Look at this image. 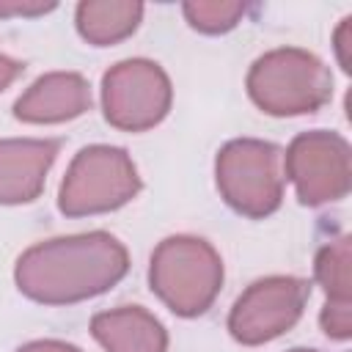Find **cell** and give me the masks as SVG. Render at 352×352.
Returning <instances> with one entry per match:
<instances>
[{"instance_id":"17","label":"cell","mask_w":352,"mask_h":352,"mask_svg":"<svg viewBox=\"0 0 352 352\" xmlns=\"http://www.w3.org/2000/svg\"><path fill=\"white\" fill-rule=\"evenodd\" d=\"M22 63L16 60V58H8L6 52H0V91H6L19 74H22Z\"/></svg>"},{"instance_id":"1","label":"cell","mask_w":352,"mask_h":352,"mask_svg":"<svg viewBox=\"0 0 352 352\" xmlns=\"http://www.w3.org/2000/svg\"><path fill=\"white\" fill-rule=\"evenodd\" d=\"M126 270V248L107 231H88L30 245L16 258L14 280L33 302L72 305L104 294Z\"/></svg>"},{"instance_id":"16","label":"cell","mask_w":352,"mask_h":352,"mask_svg":"<svg viewBox=\"0 0 352 352\" xmlns=\"http://www.w3.org/2000/svg\"><path fill=\"white\" fill-rule=\"evenodd\" d=\"M16 352H82V349H80V346H74V344L58 341V338H41V341L22 344Z\"/></svg>"},{"instance_id":"12","label":"cell","mask_w":352,"mask_h":352,"mask_svg":"<svg viewBox=\"0 0 352 352\" xmlns=\"http://www.w3.org/2000/svg\"><path fill=\"white\" fill-rule=\"evenodd\" d=\"M143 19V3L135 0H82L74 11L77 33L94 47H110L129 38Z\"/></svg>"},{"instance_id":"6","label":"cell","mask_w":352,"mask_h":352,"mask_svg":"<svg viewBox=\"0 0 352 352\" xmlns=\"http://www.w3.org/2000/svg\"><path fill=\"white\" fill-rule=\"evenodd\" d=\"M170 102V77L148 58L118 60L102 77V110L116 129L146 132L168 116Z\"/></svg>"},{"instance_id":"2","label":"cell","mask_w":352,"mask_h":352,"mask_svg":"<svg viewBox=\"0 0 352 352\" xmlns=\"http://www.w3.org/2000/svg\"><path fill=\"white\" fill-rule=\"evenodd\" d=\"M245 88L253 104L270 116H308L330 102L333 74L314 52L278 47L253 60Z\"/></svg>"},{"instance_id":"7","label":"cell","mask_w":352,"mask_h":352,"mask_svg":"<svg viewBox=\"0 0 352 352\" xmlns=\"http://www.w3.org/2000/svg\"><path fill=\"white\" fill-rule=\"evenodd\" d=\"M283 170L286 179H292L300 204H333L352 187V148L338 132H300L283 154Z\"/></svg>"},{"instance_id":"5","label":"cell","mask_w":352,"mask_h":352,"mask_svg":"<svg viewBox=\"0 0 352 352\" xmlns=\"http://www.w3.org/2000/svg\"><path fill=\"white\" fill-rule=\"evenodd\" d=\"M140 192V176L126 148L94 143L74 154L58 192L66 217L104 214L129 204Z\"/></svg>"},{"instance_id":"4","label":"cell","mask_w":352,"mask_h":352,"mask_svg":"<svg viewBox=\"0 0 352 352\" xmlns=\"http://www.w3.org/2000/svg\"><path fill=\"white\" fill-rule=\"evenodd\" d=\"M214 179L223 201L236 214L270 217L283 201V151L270 140L234 138L217 151Z\"/></svg>"},{"instance_id":"18","label":"cell","mask_w":352,"mask_h":352,"mask_svg":"<svg viewBox=\"0 0 352 352\" xmlns=\"http://www.w3.org/2000/svg\"><path fill=\"white\" fill-rule=\"evenodd\" d=\"M349 16L346 19H341V28L336 30V52H338V63H341V69L344 72H349L352 66H349V60H346V33H349Z\"/></svg>"},{"instance_id":"3","label":"cell","mask_w":352,"mask_h":352,"mask_svg":"<svg viewBox=\"0 0 352 352\" xmlns=\"http://www.w3.org/2000/svg\"><path fill=\"white\" fill-rule=\"evenodd\" d=\"M148 286L176 316H201L223 286L220 253L201 236H165L151 253Z\"/></svg>"},{"instance_id":"8","label":"cell","mask_w":352,"mask_h":352,"mask_svg":"<svg viewBox=\"0 0 352 352\" xmlns=\"http://www.w3.org/2000/svg\"><path fill=\"white\" fill-rule=\"evenodd\" d=\"M311 297V283L297 275H267L253 280L228 314V333L245 346L267 344L292 330Z\"/></svg>"},{"instance_id":"15","label":"cell","mask_w":352,"mask_h":352,"mask_svg":"<svg viewBox=\"0 0 352 352\" xmlns=\"http://www.w3.org/2000/svg\"><path fill=\"white\" fill-rule=\"evenodd\" d=\"M58 3H33V0H0V19L6 16H41Z\"/></svg>"},{"instance_id":"9","label":"cell","mask_w":352,"mask_h":352,"mask_svg":"<svg viewBox=\"0 0 352 352\" xmlns=\"http://www.w3.org/2000/svg\"><path fill=\"white\" fill-rule=\"evenodd\" d=\"M60 151L58 140L8 138L0 140V204H30L41 195L47 173Z\"/></svg>"},{"instance_id":"11","label":"cell","mask_w":352,"mask_h":352,"mask_svg":"<svg viewBox=\"0 0 352 352\" xmlns=\"http://www.w3.org/2000/svg\"><path fill=\"white\" fill-rule=\"evenodd\" d=\"M91 336L104 352H165L168 330L143 305H118L91 319Z\"/></svg>"},{"instance_id":"10","label":"cell","mask_w":352,"mask_h":352,"mask_svg":"<svg viewBox=\"0 0 352 352\" xmlns=\"http://www.w3.org/2000/svg\"><path fill=\"white\" fill-rule=\"evenodd\" d=\"M85 110H91V85L77 72L41 74L14 102V116L25 124H63Z\"/></svg>"},{"instance_id":"14","label":"cell","mask_w":352,"mask_h":352,"mask_svg":"<svg viewBox=\"0 0 352 352\" xmlns=\"http://www.w3.org/2000/svg\"><path fill=\"white\" fill-rule=\"evenodd\" d=\"M182 11L192 30L217 36V33H228L231 28H236L248 6L236 0H187Z\"/></svg>"},{"instance_id":"13","label":"cell","mask_w":352,"mask_h":352,"mask_svg":"<svg viewBox=\"0 0 352 352\" xmlns=\"http://www.w3.org/2000/svg\"><path fill=\"white\" fill-rule=\"evenodd\" d=\"M349 258H352V248H349V236H338L327 245L319 248L316 258H314V275L319 280V286L327 294L324 305H344L352 308V289H349Z\"/></svg>"},{"instance_id":"19","label":"cell","mask_w":352,"mask_h":352,"mask_svg":"<svg viewBox=\"0 0 352 352\" xmlns=\"http://www.w3.org/2000/svg\"><path fill=\"white\" fill-rule=\"evenodd\" d=\"M289 352H316V349H302V346H294V349H289Z\"/></svg>"}]
</instances>
